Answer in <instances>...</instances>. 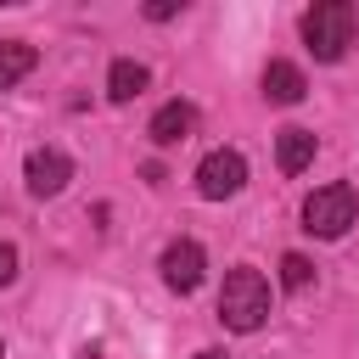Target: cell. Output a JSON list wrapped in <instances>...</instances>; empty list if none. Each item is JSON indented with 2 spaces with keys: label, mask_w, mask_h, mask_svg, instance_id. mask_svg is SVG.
<instances>
[{
  "label": "cell",
  "mask_w": 359,
  "mask_h": 359,
  "mask_svg": "<svg viewBox=\"0 0 359 359\" xmlns=\"http://www.w3.org/2000/svg\"><path fill=\"white\" fill-rule=\"evenodd\" d=\"M219 320L230 331H258L269 320V280L258 269H247V264L230 269L224 286H219Z\"/></svg>",
  "instance_id": "1"
},
{
  "label": "cell",
  "mask_w": 359,
  "mask_h": 359,
  "mask_svg": "<svg viewBox=\"0 0 359 359\" xmlns=\"http://www.w3.org/2000/svg\"><path fill=\"white\" fill-rule=\"evenodd\" d=\"M353 34H359V11L348 0H320V6L303 11V39H309V50L320 62H342V50L353 45Z\"/></svg>",
  "instance_id": "2"
},
{
  "label": "cell",
  "mask_w": 359,
  "mask_h": 359,
  "mask_svg": "<svg viewBox=\"0 0 359 359\" xmlns=\"http://www.w3.org/2000/svg\"><path fill=\"white\" fill-rule=\"evenodd\" d=\"M353 213H359V196H353V185H320L309 202H303V230L309 236H325V241H337L348 224H353Z\"/></svg>",
  "instance_id": "3"
},
{
  "label": "cell",
  "mask_w": 359,
  "mask_h": 359,
  "mask_svg": "<svg viewBox=\"0 0 359 359\" xmlns=\"http://www.w3.org/2000/svg\"><path fill=\"white\" fill-rule=\"evenodd\" d=\"M247 185V157L241 151H208L202 157V168H196V191L208 196V202H224V196H236Z\"/></svg>",
  "instance_id": "4"
},
{
  "label": "cell",
  "mask_w": 359,
  "mask_h": 359,
  "mask_svg": "<svg viewBox=\"0 0 359 359\" xmlns=\"http://www.w3.org/2000/svg\"><path fill=\"white\" fill-rule=\"evenodd\" d=\"M202 275H208V252H202V241L180 236V241L163 247V280H168V292H196Z\"/></svg>",
  "instance_id": "5"
},
{
  "label": "cell",
  "mask_w": 359,
  "mask_h": 359,
  "mask_svg": "<svg viewBox=\"0 0 359 359\" xmlns=\"http://www.w3.org/2000/svg\"><path fill=\"white\" fill-rule=\"evenodd\" d=\"M28 191L34 196H62L67 191V180H73V157L67 151H56V146H39V151H28Z\"/></svg>",
  "instance_id": "6"
},
{
  "label": "cell",
  "mask_w": 359,
  "mask_h": 359,
  "mask_svg": "<svg viewBox=\"0 0 359 359\" xmlns=\"http://www.w3.org/2000/svg\"><path fill=\"white\" fill-rule=\"evenodd\" d=\"M146 135H151L157 146H180V140H191V135H196V107H191V101H168V107H157L151 123H146Z\"/></svg>",
  "instance_id": "7"
},
{
  "label": "cell",
  "mask_w": 359,
  "mask_h": 359,
  "mask_svg": "<svg viewBox=\"0 0 359 359\" xmlns=\"http://www.w3.org/2000/svg\"><path fill=\"white\" fill-rule=\"evenodd\" d=\"M303 90H309V84H303V67H297V62H269V67H264V95H269L275 107H297Z\"/></svg>",
  "instance_id": "8"
},
{
  "label": "cell",
  "mask_w": 359,
  "mask_h": 359,
  "mask_svg": "<svg viewBox=\"0 0 359 359\" xmlns=\"http://www.w3.org/2000/svg\"><path fill=\"white\" fill-rule=\"evenodd\" d=\"M275 163H280V174H303V168L314 163V135H309V129H280Z\"/></svg>",
  "instance_id": "9"
},
{
  "label": "cell",
  "mask_w": 359,
  "mask_h": 359,
  "mask_svg": "<svg viewBox=\"0 0 359 359\" xmlns=\"http://www.w3.org/2000/svg\"><path fill=\"white\" fill-rule=\"evenodd\" d=\"M146 84H151V73H146L140 62H129V56L112 62V73H107V95H112V101H135Z\"/></svg>",
  "instance_id": "10"
},
{
  "label": "cell",
  "mask_w": 359,
  "mask_h": 359,
  "mask_svg": "<svg viewBox=\"0 0 359 359\" xmlns=\"http://www.w3.org/2000/svg\"><path fill=\"white\" fill-rule=\"evenodd\" d=\"M34 73V45H22V39H0V90H11L17 79H28Z\"/></svg>",
  "instance_id": "11"
},
{
  "label": "cell",
  "mask_w": 359,
  "mask_h": 359,
  "mask_svg": "<svg viewBox=\"0 0 359 359\" xmlns=\"http://www.w3.org/2000/svg\"><path fill=\"white\" fill-rule=\"evenodd\" d=\"M309 280H314V264H309L303 252H286V258H280V286H286V292H303Z\"/></svg>",
  "instance_id": "12"
},
{
  "label": "cell",
  "mask_w": 359,
  "mask_h": 359,
  "mask_svg": "<svg viewBox=\"0 0 359 359\" xmlns=\"http://www.w3.org/2000/svg\"><path fill=\"white\" fill-rule=\"evenodd\" d=\"M11 280H17V247L0 241V286H11Z\"/></svg>",
  "instance_id": "13"
},
{
  "label": "cell",
  "mask_w": 359,
  "mask_h": 359,
  "mask_svg": "<svg viewBox=\"0 0 359 359\" xmlns=\"http://www.w3.org/2000/svg\"><path fill=\"white\" fill-rule=\"evenodd\" d=\"M174 11H180L174 0H157V6H146V17H151V22H163V17H174Z\"/></svg>",
  "instance_id": "14"
},
{
  "label": "cell",
  "mask_w": 359,
  "mask_h": 359,
  "mask_svg": "<svg viewBox=\"0 0 359 359\" xmlns=\"http://www.w3.org/2000/svg\"><path fill=\"white\" fill-rule=\"evenodd\" d=\"M196 359H230V353H219V348H202V353H196Z\"/></svg>",
  "instance_id": "15"
}]
</instances>
